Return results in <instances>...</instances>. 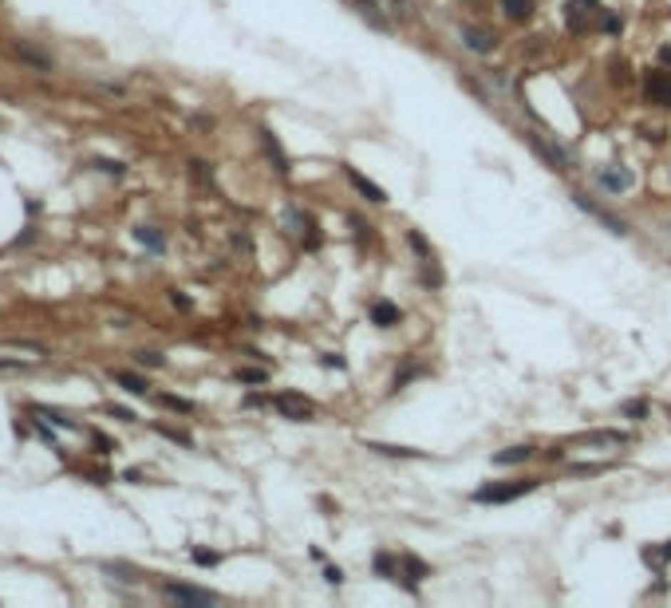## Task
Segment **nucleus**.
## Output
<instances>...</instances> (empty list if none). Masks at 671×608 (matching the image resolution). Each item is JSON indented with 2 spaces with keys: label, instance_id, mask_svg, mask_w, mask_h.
Returning <instances> with one entry per match:
<instances>
[{
  "label": "nucleus",
  "instance_id": "nucleus-3",
  "mask_svg": "<svg viewBox=\"0 0 671 608\" xmlns=\"http://www.w3.org/2000/svg\"><path fill=\"white\" fill-rule=\"evenodd\" d=\"M162 597H166V600H178V604H213V600H217L210 589H194V584H174V581L162 584Z\"/></svg>",
  "mask_w": 671,
  "mask_h": 608
},
{
  "label": "nucleus",
  "instance_id": "nucleus-6",
  "mask_svg": "<svg viewBox=\"0 0 671 608\" xmlns=\"http://www.w3.org/2000/svg\"><path fill=\"white\" fill-rule=\"evenodd\" d=\"M573 197H577V206H580V210H588V214H593L596 222H604V225H608L612 233H628V225H624V217L608 214V210H604V206H593V202H588L585 194H573Z\"/></svg>",
  "mask_w": 671,
  "mask_h": 608
},
{
  "label": "nucleus",
  "instance_id": "nucleus-17",
  "mask_svg": "<svg viewBox=\"0 0 671 608\" xmlns=\"http://www.w3.org/2000/svg\"><path fill=\"white\" fill-rule=\"evenodd\" d=\"M596 178H600V186H608V190H624V186H628V174H620V170H600Z\"/></svg>",
  "mask_w": 671,
  "mask_h": 608
},
{
  "label": "nucleus",
  "instance_id": "nucleus-26",
  "mask_svg": "<svg viewBox=\"0 0 671 608\" xmlns=\"http://www.w3.org/2000/svg\"><path fill=\"white\" fill-rule=\"evenodd\" d=\"M624 415H628V419H644V415H647V403L628 399V403H624Z\"/></svg>",
  "mask_w": 671,
  "mask_h": 608
},
{
  "label": "nucleus",
  "instance_id": "nucleus-22",
  "mask_svg": "<svg viewBox=\"0 0 671 608\" xmlns=\"http://www.w3.org/2000/svg\"><path fill=\"white\" fill-rule=\"evenodd\" d=\"M135 364H143V368H166V360H162L158 351H135Z\"/></svg>",
  "mask_w": 671,
  "mask_h": 608
},
{
  "label": "nucleus",
  "instance_id": "nucleus-2",
  "mask_svg": "<svg viewBox=\"0 0 671 608\" xmlns=\"http://www.w3.org/2000/svg\"><path fill=\"white\" fill-rule=\"evenodd\" d=\"M533 486H537V478L501 482V486H482V490L474 494V502H490V505H498V502H518V498H526Z\"/></svg>",
  "mask_w": 671,
  "mask_h": 608
},
{
  "label": "nucleus",
  "instance_id": "nucleus-31",
  "mask_svg": "<svg viewBox=\"0 0 671 608\" xmlns=\"http://www.w3.org/2000/svg\"><path fill=\"white\" fill-rule=\"evenodd\" d=\"M28 364H20V360H0V371H24Z\"/></svg>",
  "mask_w": 671,
  "mask_h": 608
},
{
  "label": "nucleus",
  "instance_id": "nucleus-8",
  "mask_svg": "<svg viewBox=\"0 0 671 608\" xmlns=\"http://www.w3.org/2000/svg\"><path fill=\"white\" fill-rule=\"evenodd\" d=\"M111 379L123 387V391L130 395H150V383H146L143 376H135V371H123V368H111Z\"/></svg>",
  "mask_w": 671,
  "mask_h": 608
},
{
  "label": "nucleus",
  "instance_id": "nucleus-19",
  "mask_svg": "<svg viewBox=\"0 0 671 608\" xmlns=\"http://www.w3.org/2000/svg\"><path fill=\"white\" fill-rule=\"evenodd\" d=\"M644 561H647V565H663V561H671V541H663V545L660 549H644Z\"/></svg>",
  "mask_w": 671,
  "mask_h": 608
},
{
  "label": "nucleus",
  "instance_id": "nucleus-18",
  "mask_svg": "<svg viewBox=\"0 0 671 608\" xmlns=\"http://www.w3.org/2000/svg\"><path fill=\"white\" fill-rule=\"evenodd\" d=\"M32 411H36V415H43L48 423H56V427H63V431H79L76 423H71L68 415H60V411H48V407H32Z\"/></svg>",
  "mask_w": 671,
  "mask_h": 608
},
{
  "label": "nucleus",
  "instance_id": "nucleus-24",
  "mask_svg": "<svg viewBox=\"0 0 671 608\" xmlns=\"http://www.w3.org/2000/svg\"><path fill=\"white\" fill-rule=\"evenodd\" d=\"M237 379H241V383H265V379H269V371H265V368H241Z\"/></svg>",
  "mask_w": 671,
  "mask_h": 608
},
{
  "label": "nucleus",
  "instance_id": "nucleus-15",
  "mask_svg": "<svg viewBox=\"0 0 671 608\" xmlns=\"http://www.w3.org/2000/svg\"><path fill=\"white\" fill-rule=\"evenodd\" d=\"M501 12L510 20H529V12H533V0H501Z\"/></svg>",
  "mask_w": 671,
  "mask_h": 608
},
{
  "label": "nucleus",
  "instance_id": "nucleus-29",
  "mask_svg": "<svg viewBox=\"0 0 671 608\" xmlns=\"http://www.w3.org/2000/svg\"><path fill=\"white\" fill-rule=\"evenodd\" d=\"M95 166H99L103 174H115V178H119V174L127 170V166H123V163H111V158H99V163H95Z\"/></svg>",
  "mask_w": 671,
  "mask_h": 608
},
{
  "label": "nucleus",
  "instance_id": "nucleus-4",
  "mask_svg": "<svg viewBox=\"0 0 671 608\" xmlns=\"http://www.w3.org/2000/svg\"><path fill=\"white\" fill-rule=\"evenodd\" d=\"M644 95H647V103H655V107H671V76L667 71H647Z\"/></svg>",
  "mask_w": 671,
  "mask_h": 608
},
{
  "label": "nucleus",
  "instance_id": "nucleus-20",
  "mask_svg": "<svg viewBox=\"0 0 671 608\" xmlns=\"http://www.w3.org/2000/svg\"><path fill=\"white\" fill-rule=\"evenodd\" d=\"M162 407H170V411H182V415H194V403L190 399H178V395H158Z\"/></svg>",
  "mask_w": 671,
  "mask_h": 608
},
{
  "label": "nucleus",
  "instance_id": "nucleus-30",
  "mask_svg": "<svg viewBox=\"0 0 671 608\" xmlns=\"http://www.w3.org/2000/svg\"><path fill=\"white\" fill-rule=\"evenodd\" d=\"M158 435H166V438H174V443H182V446H190V435H182V431H170V427H154Z\"/></svg>",
  "mask_w": 671,
  "mask_h": 608
},
{
  "label": "nucleus",
  "instance_id": "nucleus-12",
  "mask_svg": "<svg viewBox=\"0 0 671 608\" xmlns=\"http://www.w3.org/2000/svg\"><path fill=\"white\" fill-rule=\"evenodd\" d=\"M526 458H533V446H510V450L493 454V463L498 466H513V463H526Z\"/></svg>",
  "mask_w": 671,
  "mask_h": 608
},
{
  "label": "nucleus",
  "instance_id": "nucleus-10",
  "mask_svg": "<svg viewBox=\"0 0 671 608\" xmlns=\"http://www.w3.org/2000/svg\"><path fill=\"white\" fill-rule=\"evenodd\" d=\"M462 40H466L470 52H493L498 43H493L490 32H482V28H462Z\"/></svg>",
  "mask_w": 671,
  "mask_h": 608
},
{
  "label": "nucleus",
  "instance_id": "nucleus-27",
  "mask_svg": "<svg viewBox=\"0 0 671 608\" xmlns=\"http://www.w3.org/2000/svg\"><path fill=\"white\" fill-rule=\"evenodd\" d=\"M107 415H115V419H123V423H135V419H138V415L130 411V407H115V403L107 407Z\"/></svg>",
  "mask_w": 671,
  "mask_h": 608
},
{
  "label": "nucleus",
  "instance_id": "nucleus-28",
  "mask_svg": "<svg viewBox=\"0 0 671 608\" xmlns=\"http://www.w3.org/2000/svg\"><path fill=\"white\" fill-rule=\"evenodd\" d=\"M407 241H411V245L419 249V253H426V257H431V245H426V237H423V233H419V230H411V233H407Z\"/></svg>",
  "mask_w": 671,
  "mask_h": 608
},
{
  "label": "nucleus",
  "instance_id": "nucleus-9",
  "mask_svg": "<svg viewBox=\"0 0 671 608\" xmlns=\"http://www.w3.org/2000/svg\"><path fill=\"white\" fill-rule=\"evenodd\" d=\"M367 450L383 454V458H426V454L415 450V446H395V443H367Z\"/></svg>",
  "mask_w": 671,
  "mask_h": 608
},
{
  "label": "nucleus",
  "instance_id": "nucleus-13",
  "mask_svg": "<svg viewBox=\"0 0 671 608\" xmlns=\"http://www.w3.org/2000/svg\"><path fill=\"white\" fill-rule=\"evenodd\" d=\"M12 52H16V56H20V60H24V63H32L36 71H51V60H48V56H40V52H36V48H28V43H16Z\"/></svg>",
  "mask_w": 671,
  "mask_h": 608
},
{
  "label": "nucleus",
  "instance_id": "nucleus-16",
  "mask_svg": "<svg viewBox=\"0 0 671 608\" xmlns=\"http://www.w3.org/2000/svg\"><path fill=\"white\" fill-rule=\"evenodd\" d=\"M261 143H265V150L272 155V163H277V170H289V163H285V155H281V146H277V138H272V130H261Z\"/></svg>",
  "mask_w": 671,
  "mask_h": 608
},
{
  "label": "nucleus",
  "instance_id": "nucleus-1",
  "mask_svg": "<svg viewBox=\"0 0 671 608\" xmlns=\"http://www.w3.org/2000/svg\"><path fill=\"white\" fill-rule=\"evenodd\" d=\"M272 403H277V411H281L285 419H292V423H312L316 419V403L308 399V395H300V391H281Z\"/></svg>",
  "mask_w": 671,
  "mask_h": 608
},
{
  "label": "nucleus",
  "instance_id": "nucleus-23",
  "mask_svg": "<svg viewBox=\"0 0 671 608\" xmlns=\"http://www.w3.org/2000/svg\"><path fill=\"white\" fill-rule=\"evenodd\" d=\"M372 565H375V573H379V577H395V557H387V553H375V561H372Z\"/></svg>",
  "mask_w": 671,
  "mask_h": 608
},
{
  "label": "nucleus",
  "instance_id": "nucleus-21",
  "mask_svg": "<svg viewBox=\"0 0 671 608\" xmlns=\"http://www.w3.org/2000/svg\"><path fill=\"white\" fill-rule=\"evenodd\" d=\"M604 470H612V463H580V466H573L577 478H596V474H604Z\"/></svg>",
  "mask_w": 671,
  "mask_h": 608
},
{
  "label": "nucleus",
  "instance_id": "nucleus-25",
  "mask_svg": "<svg viewBox=\"0 0 671 608\" xmlns=\"http://www.w3.org/2000/svg\"><path fill=\"white\" fill-rule=\"evenodd\" d=\"M190 557H194L198 565H217L221 553H213V549H190Z\"/></svg>",
  "mask_w": 671,
  "mask_h": 608
},
{
  "label": "nucleus",
  "instance_id": "nucleus-5",
  "mask_svg": "<svg viewBox=\"0 0 671 608\" xmlns=\"http://www.w3.org/2000/svg\"><path fill=\"white\" fill-rule=\"evenodd\" d=\"M628 443V435H620V431H585V435L573 438V446H624Z\"/></svg>",
  "mask_w": 671,
  "mask_h": 608
},
{
  "label": "nucleus",
  "instance_id": "nucleus-32",
  "mask_svg": "<svg viewBox=\"0 0 671 608\" xmlns=\"http://www.w3.org/2000/svg\"><path fill=\"white\" fill-rule=\"evenodd\" d=\"M328 581H332V584H340V581H344V573H340L336 565H328Z\"/></svg>",
  "mask_w": 671,
  "mask_h": 608
},
{
  "label": "nucleus",
  "instance_id": "nucleus-11",
  "mask_svg": "<svg viewBox=\"0 0 671 608\" xmlns=\"http://www.w3.org/2000/svg\"><path fill=\"white\" fill-rule=\"evenodd\" d=\"M399 316L403 312L391 304V300H379V304H372V324H379V328H391V324H399Z\"/></svg>",
  "mask_w": 671,
  "mask_h": 608
},
{
  "label": "nucleus",
  "instance_id": "nucleus-14",
  "mask_svg": "<svg viewBox=\"0 0 671 608\" xmlns=\"http://www.w3.org/2000/svg\"><path fill=\"white\" fill-rule=\"evenodd\" d=\"M135 237L143 241V245L150 249V253H162V249H166V237H162V233L154 230V225H138V230H135Z\"/></svg>",
  "mask_w": 671,
  "mask_h": 608
},
{
  "label": "nucleus",
  "instance_id": "nucleus-7",
  "mask_svg": "<svg viewBox=\"0 0 671 608\" xmlns=\"http://www.w3.org/2000/svg\"><path fill=\"white\" fill-rule=\"evenodd\" d=\"M348 182H352V186H356L359 194L367 197V202H375V206H383V202H387V190H383V186H375L372 178H364V174H359V170H352V166H348Z\"/></svg>",
  "mask_w": 671,
  "mask_h": 608
}]
</instances>
